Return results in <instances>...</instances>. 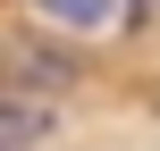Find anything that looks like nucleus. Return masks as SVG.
I'll use <instances>...</instances> for the list:
<instances>
[{"label": "nucleus", "instance_id": "f257e3e1", "mask_svg": "<svg viewBox=\"0 0 160 151\" xmlns=\"http://www.w3.org/2000/svg\"><path fill=\"white\" fill-rule=\"evenodd\" d=\"M51 134V109H34V101H0V151H34Z\"/></svg>", "mask_w": 160, "mask_h": 151}, {"label": "nucleus", "instance_id": "f03ea898", "mask_svg": "<svg viewBox=\"0 0 160 151\" xmlns=\"http://www.w3.org/2000/svg\"><path fill=\"white\" fill-rule=\"evenodd\" d=\"M34 8H42V17H59V25H84V34L118 17V0H34Z\"/></svg>", "mask_w": 160, "mask_h": 151}]
</instances>
